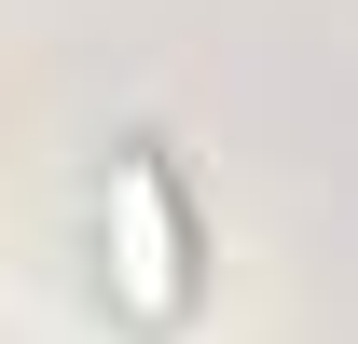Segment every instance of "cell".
I'll use <instances>...</instances> for the list:
<instances>
[{
	"instance_id": "cell-1",
	"label": "cell",
	"mask_w": 358,
	"mask_h": 344,
	"mask_svg": "<svg viewBox=\"0 0 358 344\" xmlns=\"http://www.w3.org/2000/svg\"><path fill=\"white\" fill-rule=\"evenodd\" d=\"M96 289H110V317L124 331H179L193 317V207H179L166 152H110V179H96Z\"/></svg>"
}]
</instances>
